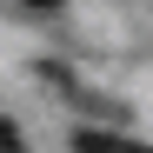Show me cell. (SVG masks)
Masks as SVG:
<instances>
[{
	"mask_svg": "<svg viewBox=\"0 0 153 153\" xmlns=\"http://www.w3.org/2000/svg\"><path fill=\"white\" fill-rule=\"evenodd\" d=\"M27 7H60V0H27Z\"/></svg>",
	"mask_w": 153,
	"mask_h": 153,
	"instance_id": "3957f363",
	"label": "cell"
},
{
	"mask_svg": "<svg viewBox=\"0 0 153 153\" xmlns=\"http://www.w3.org/2000/svg\"><path fill=\"white\" fill-rule=\"evenodd\" d=\"M73 146H80V153H146V146H133V140H120V133H80Z\"/></svg>",
	"mask_w": 153,
	"mask_h": 153,
	"instance_id": "6da1fadb",
	"label": "cell"
},
{
	"mask_svg": "<svg viewBox=\"0 0 153 153\" xmlns=\"http://www.w3.org/2000/svg\"><path fill=\"white\" fill-rule=\"evenodd\" d=\"M0 153H20V126H13L7 113H0Z\"/></svg>",
	"mask_w": 153,
	"mask_h": 153,
	"instance_id": "7a4b0ae2",
	"label": "cell"
}]
</instances>
